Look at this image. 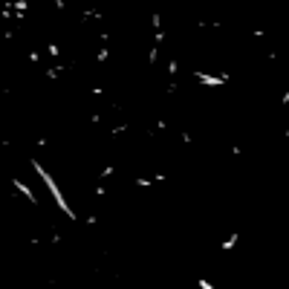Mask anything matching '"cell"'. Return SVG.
Wrapping results in <instances>:
<instances>
[{
	"mask_svg": "<svg viewBox=\"0 0 289 289\" xmlns=\"http://www.w3.org/2000/svg\"><path fill=\"white\" fill-rule=\"evenodd\" d=\"M32 168H35V173H41V179H44V185L50 188V194L55 197V203H58V208H61V211H64L67 217H75V214H72V208L67 205V200H64V194H61V188H58V182H55V179H52L50 173H47V171L41 168V162H32Z\"/></svg>",
	"mask_w": 289,
	"mask_h": 289,
	"instance_id": "6da1fadb",
	"label": "cell"
},
{
	"mask_svg": "<svg viewBox=\"0 0 289 289\" xmlns=\"http://www.w3.org/2000/svg\"><path fill=\"white\" fill-rule=\"evenodd\" d=\"M194 78L203 81V84H208V87H217V84L226 81V75H205V72H194Z\"/></svg>",
	"mask_w": 289,
	"mask_h": 289,
	"instance_id": "7a4b0ae2",
	"label": "cell"
},
{
	"mask_svg": "<svg viewBox=\"0 0 289 289\" xmlns=\"http://www.w3.org/2000/svg\"><path fill=\"white\" fill-rule=\"evenodd\" d=\"M12 185H15L17 191H20V194H23V197L29 200V203H38V200H35V194H32V191H29V185H26V182H20V179H15Z\"/></svg>",
	"mask_w": 289,
	"mask_h": 289,
	"instance_id": "3957f363",
	"label": "cell"
},
{
	"mask_svg": "<svg viewBox=\"0 0 289 289\" xmlns=\"http://www.w3.org/2000/svg\"><path fill=\"white\" fill-rule=\"evenodd\" d=\"M234 243H237V234H231V237L226 240V243H223V249H231V246H234Z\"/></svg>",
	"mask_w": 289,
	"mask_h": 289,
	"instance_id": "277c9868",
	"label": "cell"
},
{
	"mask_svg": "<svg viewBox=\"0 0 289 289\" xmlns=\"http://www.w3.org/2000/svg\"><path fill=\"white\" fill-rule=\"evenodd\" d=\"M287 136H289V127H287Z\"/></svg>",
	"mask_w": 289,
	"mask_h": 289,
	"instance_id": "5b68a950",
	"label": "cell"
}]
</instances>
